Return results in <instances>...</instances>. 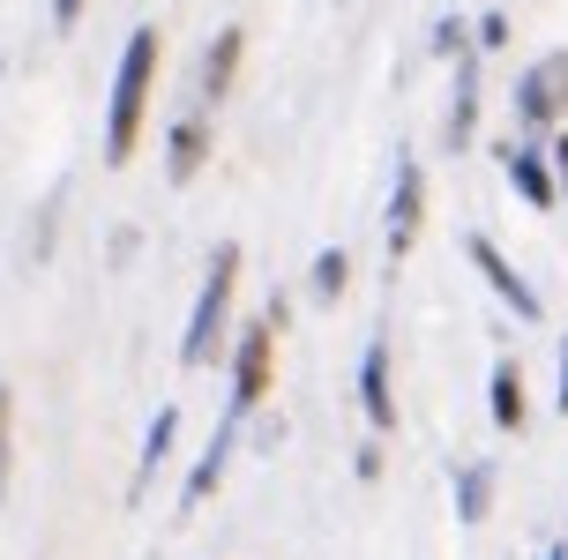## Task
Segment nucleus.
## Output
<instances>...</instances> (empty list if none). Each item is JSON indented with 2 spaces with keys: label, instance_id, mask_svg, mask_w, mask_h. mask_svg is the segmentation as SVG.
<instances>
[{
  "label": "nucleus",
  "instance_id": "14",
  "mask_svg": "<svg viewBox=\"0 0 568 560\" xmlns=\"http://www.w3.org/2000/svg\"><path fill=\"white\" fill-rule=\"evenodd\" d=\"M449 501H456V523L479 531L486 516H494V501H501V464H494V456H464V464H449Z\"/></svg>",
  "mask_w": 568,
  "mask_h": 560
},
{
  "label": "nucleus",
  "instance_id": "4",
  "mask_svg": "<svg viewBox=\"0 0 568 560\" xmlns=\"http://www.w3.org/2000/svg\"><path fill=\"white\" fill-rule=\"evenodd\" d=\"M509 135L524 142H546L568 128V45H554V53H539L531 68H516V90H509Z\"/></svg>",
  "mask_w": 568,
  "mask_h": 560
},
{
  "label": "nucleus",
  "instance_id": "21",
  "mask_svg": "<svg viewBox=\"0 0 568 560\" xmlns=\"http://www.w3.org/2000/svg\"><path fill=\"white\" fill-rule=\"evenodd\" d=\"M382 471H389V448L367 434V441L352 448V478H359V486H382Z\"/></svg>",
  "mask_w": 568,
  "mask_h": 560
},
{
  "label": "nucleus",
  "instance_id": "20",
  "mask_svg": "<svg viewBox=\"0 0 568 560\" xmlns=\"http://www.w3.org/2000/svg\"><path fill=\"white\" fill-rule=\"evenodd\" d=\"M471 53H509V16L501 8H486V16H471Z\"/></svg>",
  "mask_w": 568,
  "mask_h": 560
},
{
  "label": "nucleus",
  "instance_id": "24",
  "mask_svg": "<svg viewBox=\"0 0 568 560\" xmlns=\"http://www.w3.org/2000/svg\"><path fill=\"white\" fill-rule=\"evenodd\" d=\"M247 434H255V448H277L284 434H292V426H284L277 411H255V419H247Z\"/></svg>",
  "mask_w": 568,
  "mask_h": 560
},
{
  "label": "nucleus",
  "instance_id": "9",
  "mask_svg": "<svg viewBox=\"0 0 568 560\" xmlns=\"http://www.w3.org/2000/svg\"><path fill=\"white\" fill-rule=\"evenodd\" d=\"M479 112H486V60L456 53L449 60V105H442V142H449L456 157L479 142Z\"/></svg>",
  "mask_w": 568,
  "mask_h": 560
},
{
  "label": "nucleus",
  "instance_id": "28",
  "mask_svg": "<svg viewBox=\"0 0 568 560\" xmlns=\"http://www.w3.org/2000/svg\"><path fill=\"white\" fill-rule=\"evenodd\" d=\"M539 560H568V538H554V546H546V553Z\"/></svg>",
  "mask_w": 568,
  "mask_h": 560
},
{
  "label": "nucleus",
  "instance_id": "10",
  "mask_svg": "<svg viewBox=\"0 0 568 560\" xmlns=\"http://www.w3.org/2000/svg\"><path fill=\"white\" fill-rule=\"evenodd\" d=\"M494 165H501V180H509V195L524 202V210H561V195H554V165H546V142H524V135H501L494 142Z\"/></svg>",
  "mask_w": 568,
  "mask_h": 560
},
{
  "label": "nucleus",
  "instance_id": "8",
  "mask_svg": "<svg viewBox=\"0 0 568 560\" xmlns=\"http://www.w3.org/2000/svg\"><path fill=\"white\" fill-rule=\"evenodd\" d=\"M158 150H165V180H172V187H195L202 165H217V120H210V112H195V105H180L165 120Z\"/></svg>",
  "mask_w": 568,
  "mask_h": 560
},
{
  "label": "nucleus",
  "instance_id": "6",
  "mask_svg": "<svg viewBox=\"0 0 568 560\" xmlns=\"http://www.w3.org/2000/svg\"><path fill=\"white\" fill-rule=\"evenodd\" d=\"M464 254H471L479 284L494 292V307H501V314H516L524 329H539V322H546V299H539V284H531V277H524V269L509 262V254H501V240L471 232V240H464Z\"/></svg>",
  "mask_w": 568,
  "mask_h": 560
},
{
  "label": "nucleus",
  "instance_id": "5",
  "mask_svg": "<svg viewBox=\"0 0 568 560\" xmlns=\"http://www.w3.org/2000/svg\"><path fill=\"white\" fill-rule=\"evenodd\" d=\"M426 240V165L419 150H397V180H389V202H382V247H389V269Z\"/></svg>",
  "mask_w": 568,
  "mask_h": 560
},
{
  "label": "nucleus",
  "instance_id": "17",
  "mask_svg": "<svg viewBox=\"0 0 568 560\" xmlns=\"http://www.w3.org/2000/svg\"><path fill=\"white\" fill-rule=\"evenodd\" d=\"M60 210H68V180H60V187H45L38 217H30V262H53V247H60Z\"/></svg>",
  "mask_w": 568,
  "mask_h": 560
},
{
  "label": "nucleus",
  "instance_id": "22",
  "mask_svg": "<svg viewBox=\"0 0 568 560\" xmlns=\"http://www.w3.org/2000/svg\"><path fill=\"white\" fill-rule=\"evenodd\" d=\"M546 165H554V195H561V210H568V128L546 135Z\"/></svg>",
  "mask_w": 568,
  "mask_h": 560
},
{
  "label": "nucleus",
  "instance_id": "16",
  "mask_svg": "<svg viewBox=\"0 0 568 560\" xmlns=\"http://www.w3.org/2000/svg\"><path fill=\"white\" fill-rule=\"evenodd\" d=\"M344 292H352V254H344V247H322L307 262V299H314V307H337Z\"/></svg>",
  "mask_w": 568,
  "mask_h": 560
},
{
  "label": "nucleus",
  "instance_id": "11",
  "mask_svg": "<svg viewBox=\"0 0 568 560\" xmlns=\"http://www.w3.org/2000/svg\"><path fill=\"white\" fill-rule=\"evenodd\" d=\"M240 60H247V30L225 23L217 38H210V45H202V60H195V90H187V105L217 120V105H225L232 83H240Z\"/></svg>",
  "mask_w": 568,
  "mask_h": 560
},
{
  "label": "nucleus",
  "instance_id": "19",
  "mask_svg": "<svg viewBox=\"0 0 568 560\" xmlns=\"http://www.w3.org/2000/svg\"><path fill=\"white\" fill-rule=\"evenodd\" d=\"M8 486H16V389L0 381V501H8Z\"/></svg>",
  "mask_w": 568,
  "mask_h": 560
},
{
  "label": "nucleus",
  "instance_id": "23",
  "mask_svg": "<svg viewBox=\"0 0 568 560\" xmlns=\"http://www.w3.org/2000/svg\"><path fill=\"white\" fill-rule=\"evenodd\" d=\"M135 247H142L135 224H113V240H105V262H113V269H128V262H135Z\"/></svg>",
  "mask_w": 568,
  "mask_h": 560
},
{
  "label": "nucleus",
  "instance_id": "15",
  "mask_svg": "<svg viewBox=\"0 0 568 560\" xmlns=\"http://www.w3.org/2000/svg\"><path fill=\"white\" fill-rule=\"evenodd\" d=\"M486 419H494V434H524L531 426V389H524V359L516 352H501L494 374H486Z\"/></svg>",
  "mask_w": 568,
  "mask_h": 560
},
{
  "label": "nucleus",
  "instance_id": "25",
  "mask_svg": "<svg viewBox=\"0 0 568 560\" xmlns=\"http://www.w3.org/2000/svg\"><path fill=\"white\" fill-rule=\"evenodd\" d=\"M262 322H270V329H292V292H270V299H262Z\"/></svg>",
  "mask_w": 568,
  "mask_h": 560
},
{
  "label": "nucleus",
  "instance_id": "26",
  "mask_svg": "<svg viewBox=\"0 0 568 560\" xmlns=\"http://www.w3.org/2000/svg\"><path fill=\"white\" fill-rule=\"evenodd\" d=\"M45 8H53V30H75L90 16V0H45Z\"/></svg>",
  "mask_w": 568,
  "mask_h": 560
},
{
  "label": "nucleus",
  "instance_id": "12",
  "mask_svg": "<svg viewBox=\"0 0 568 560\" xmlns=\"http://www.w3.org/2000/svg\"><path fill=\"white\" fill-rule=\"evenodd\" d=\"M240 441H247V426H240V419H217V426H210L202 456L187 464V478H180V516H195V508L232 478V456H240Z\"/></svg>",
  "mask_w": 568,
  "mask_h": 560
},
{
  "label": "nucleus",
  "instance_id": "1",
  "mask_svg": "<svg viewBox=\"0 0 568 560\" xmlns=\"http://www.w3.org/2000/svg\"><path fill=\"white\" fill-rule=\"evenodd\" d=\"M158 68H165V30L135 23L113 60V98H105V165H135L150 112H158Z\"/></svg>",
  "mask_w": 568,
  "mask_h": 560
},
{
  "label": "nucleus",
  "instance_id": "2",
  "mask_svg": "<svg viewBox=\"0 0 568 560\" xmlns=\"http://www.w3.org/2000/svg\"><path fill=\"white\" fill-rule=\"evenodd\" d=\"M240 269H247V247L240 240H217L210 247V269H202V292L187 307V336H180V366L187 374H217L232 352V299H240Z\"/></svg>",
  "mask_w": 568,
  "mask_h": 560
},
{
  "label": "nucleus",
  "instance_id": "18",
  "mask_svg": "<svg viewBox=\"0 0 568 560\" xmlns=\"http://www.w3.org/2000/svg\"><path fill=\"white\" fill-rule=\"evenodd\" d=\"M426 53H434V60H456V53H471V16H442V23L426 30Z\"/></svg>",
  "mask_w": 568,
  "mask_h": 560
},
{
  "label": "nucleus",
  "instance_id": "27",
  "mask_svg": "<svg viewBox=\"0 0 568 560\" xmlns=\"http://www.w3.org/2000/svg\"><path fill=\"white\" fill-rule=\"evenodd\" d=\"M554 411L568 419V336H561V359H554Z\"/></svg>",
  "mask_w": 568,
  "mask_h": 560
},
{
  "label": "nucleus",
  "instance_id": "7",
  "mask_svg": "<svg viewBox=\"0 0 568 560\" xmlns=\"http://www.w3.org/2000/svg\"><path fill=\"white\" fill-rule=\"evenodd\" d=\"M359 411H367L374 441L397 434V344H389V329H374L359 344Z\"/></svg>",
  "mask_w": 568,
  "mask_h": 560
},
{
  "label": "nucleus",
  "instance_id": "3",
  "mask_svg": "<svg viewBox=\"0 0 568 560\" xmlns=\"http://www.w3.org/2000/svg\"><path fill=\"white\" fill-rule=\"evenodd\" d=\"M277 344L284 336L270 329V322H240L232 329V352H225V419H255V411H270V389H277Z\"/></svg>",
  "mask_w": 568,
  "mask_h": 560
},
{
  "label": "nucleus",
  "instance_id": "13",
  "mask_svg": "<svg viewBox=\"0 0 568 560\" xmlns=\"http://www.w3.org/2000/svg\"><path fill=\"white\" fill-rule=\"evenodd\" d=\"M172 448H180V404H158L150 426H142V448H135V471H128V501H150L158 493V471L172 464Z\"/></svg>",
  "mask_w": 568,
  "mask_h": 560
}]
</instances>
